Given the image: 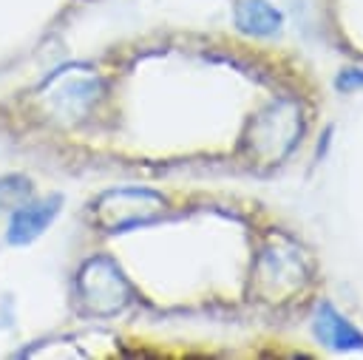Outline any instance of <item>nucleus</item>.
<instances>
[{
	"label": "nucleus",
	"instance_id": "1",
	"mask_svg": "<svg viewBox=\"0 0 363 360\" xmlns=\"http://www.w3.org/2000/svg\"><path fill=\"white\" fill-rule=\"evenodd\" d=\"M312 326L320 343H326L329 349H363V334L343 315H337L329 303H320Z\"/></svg>",
	"mask_w": 363,
	"mask_h": 360
},
{
	"label": "nucleus",
	"instance_id": "2",
	"mask_svg": "<svg viewBox=\"0 0 363 360\" xmlns=\"http://www.w3.org/2000/svg\"><path fill=\"white\" fill-rule=\"evenodd\" d=\"M235 23L252 37H269L284 26V14L267 0H241L235 9Z\"/></svg>",
	"mask_w": 363,
	"mask_h": 360
},
{
	"label": "nucleus",
	"instance_id": "3",
	"mask_svg": "<svg viewBox=\"0 0 363 360\" xmlns=\"http://www.w3.org/2000/svg\"><path fill=\"white\" fill-rule=\"evenodd\" d=\"M54 204H37V207H26L23 213H17V218L11 221V241H26V238H31V235H37L45 224H48V218L54 215Z\"/></svg>",
	"mask_w": 363,
	"mask_h": 360
},
{
	"label": "nucleus",
	"instance_id": "4",
	"mask_svg": "<svg viewBox=\"0 0 363 360\" xmlns=\"http://www.w3.org/2000/svg\"><path fill=\"white\" fill-rule=\"evenodd\" d=\"M335 85H337L340 91H354L357 85H363V71L349 68V71H343V74L335 79Z\"/></svg>",
	"mask_w": 363,
	"mask_h": 360
}]
</instances>
